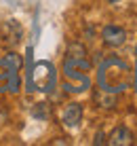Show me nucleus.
I'll list each match as a JSON object with an SVG mask.
<instances>
[{
    "label": "nucleus",
    "mask_w": 137,
    "mask_h": 146,
    "mask_svg": "<svg viewBox=\"0 0 137 146\" xmlns=\"http://www.w3.org/2000/svg\"><path fill=\"white\" fill-rule=\"evenodd\" d=\"M101 38H103V42L108 44V47H123L124 44V40H126V32H124V28H120V26H105L103 30H101Z\"/></svg>",
    "instance_id": "4"
},
{
    "label": "nucleus",
    "mask_w": 137,
    "mask_h": 146,
    "mask_svg": "<svg viewBox=\"0 0 137 146\" xmlns=\"http://www.w3.org/2000/svg\"><path fill=\"white\" fill-rule=\"evenodd\" d=\"M135 91H137V62H135Z\"/></svg>",
    "instance_id": "12"
},
{
    "label": "nucleus",
    "mask_w": 137,
    "mask_h": 146,
    "mask_svg": "<svg viewBox=\"0 0 137 146\" xmlns=\"http://www.w3.org/2000/svg\"><path fill=\"white\" fill-rule=\"evenodd\" d=\"M19 70H13V68H7L4 72H0V93H17L19 91Z\"/></svg>",
    "instance_id": "6"
},
{
    "label": "nucleus",
    "mask_w": 137,
    "mask_h": 146,
    "mask_svg": "<svg viewBox=\"0 0 137 146\" xmlns=\"http://www.w3.org/2000/svg\"><path fill=\"white\" fill-rule=\"evenodd\" d=\"M80 121H82V104H78V102L65 104V108H63V112H61V123H63V127L76 129V127L80 125Z\"/></svg>",
    "instance_id": "3"
},
{
    "label": "nucleus",
    "mask_w": 137,
    "mask_h": 146,
    "mask_svg": "<svg viewBox=\"0 0 137 146\" xmlns=\"http://www.w3.org/2000/svg\"><path fill=\"white\" fill-rule=\"evenodd\" d=\"M32 117L38 121H49L51 119V106L47 102H38L32 106Z\"/></svg>",
    "instance_id": "9"
},
{
    "label": "nucleus",
    "mask_w": 137,
    "mask_h": 146,
    "mask_svg": "<svg viewBox=\"0 0 137 146\" xmlns=\"http://www.w3.org/2000/svg\"><path fill=\"white\" fill-rule=\"evenodd\" d=\"M95 144H105V135L101 133V131H99L97 135H95Z\"/></svg>",
    "instance_id": "11"
},
{
    "label": "nucleus",
    "mask_w": 137,
    "mask_h": 146,
    "mask_svg": "<svg viewBox=\"0 0 137 146\" xmlns=\"http://www.w3.org/2000/svg\"><path fill=\"white\" fill-rule=\"evenodd\" d=\"M129 64L124 59L110 55L99 64L97 70V85L101 91L108 93H120L124 89H129Z\"/></svg>",
    "instance_id": "2"
},
{
    "label": "nucleus",
    "mask_w": 137,
    "mask_h": 146,
    "mask_svg": "<svg viewBox=\"0 0 137 146\" xmlns=\"http://www.w3.org/2000/svg\"><path fill=\"white\" fill-rule=\"evenodd\" d=\"M89 70H91V62L87 57L84 44L82 42H70L68 51H65V59H63L65 80L76 83L70 93H80V91H87L91 87V80H89V74H87Z\"/></svg>",
    "instance_id": "1"
},
{
    "label": "nucleus",
    "mask_w": 137,
    "mask_h": 146,
    "mask_svg": "<svg viewBox=\"0 0 137 146\" xmlns=\"http://www.w3.org/2000/svg\"><path fill=\"white\" fill-rule=\"evenodd\" d=\"M0 38H2V42L15 47V44L19 42V38H21V26H19L15 19L4 21L2 26H0Z\"/></svg>",
    "instance_id": "5"
},
{
    "label": "nucleus",
    "mask_w": 137,
    "mask_h": 146,
    "mask_svg": "<svg viewBox=\"0 0 137 146\" xmlns=\"http://www.w3.org/2000/svg\"><path fill=\"white\" fill-rule=\"evenodd\" d=\"M108 2H118V0H108Z\"/></svg>",
    "instance_id": "13"
},
{
    "label": "nucleus",
    "mask_w": 137,
    "mask_h": 146,
    "mask_svg": "<svg viewBox=\"0 0 137 146\" xmlns=\"http://www.w3.org/2000/svg\"><path fill=\"white\" fill-rule=\"evenodd\" d=\"M105 142H108L110 146H131L135 140H133L131 129H126L124 125H118V127H114L112 131H110V135H108Z\"/></svg>",
    "instance_id": "7"
},
{
    "label": "nucleus",
    "mask_w": 137,
    "mask_h": 146,
    "mask_svg": "<svg viewBox=\"0 0 137 146\" xmlns=\"http://www.w3.org/2000/svg\"><path fill=\"white\" fill-rule=\"evenodd\" d=\"M95 102H97L101 108H114L116 106V93H108V91L97 89V93H95Z\"/></svg>",
    "instance_id": "8"
},
{
    "label": "nucleus",
    "mask_w": 137,
    "mask_h": 146,
    "mask_svg": "<svg viewBox=\"0 0 137 146\" xmlns=\"http://www.w3.org/2000/svg\"><path fill=\"white\" fill-rule=\"evenodd\" d=\"M0 68H13V70H19L21 68V57L17 53H7L2 59H0Z\"/></svg>",
    "instance_id": "10"
}]
</instances>
